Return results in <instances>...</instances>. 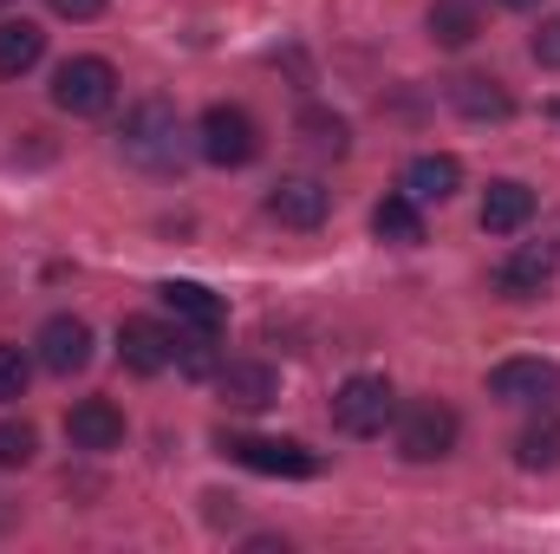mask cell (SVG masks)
I'll return each mask as SVG.
<instances>
[{
	"label": "cell",
	"mask_w": 560,
	"mask_h": 554,
	"mask_svg": "<svg viewBox=\"0 0 560 554\" xmlns=\"http://www.w3.org/2000/svg\"><path fill=\"white\" fill-rule=\"evenodd\" d=\"M183 131H176V112L163 105V99H143L138 112L125 118V131H118V150L138 163V170H176V157H183Z\"/></svg>",
	"instance_id": "cell-1"
},
{
	"label": "cell",
	"mask_w": 560,
	"mask_h": 554,
	"mask_svg": "<svg viewBox=\"0 0 560 554\" xmlns=\"http://www.w3.org/2000/svg\"><path fill=\"white\" fill-rule=\"evenodd\" d=\"M392 417H398V392H392V379H378V372H359V379H346V385L332 392V424H339L346 437H378Z\"/></svg>",
	"instance_id": "cell-2"
},
{
	"label": "cell",
	"mask_w": 560,
	"mask_h": 554,
	"mask_svg": "<svg viewBox=\"0 0 560 554\" xmlns=\"http://www.w3.org/2000/svg\"><path fill=\"white\" fill-rule=\"evenodd\" d=\"M112 99H118L112 59H66L52 72V105L72 112V118H98V112H112Z\"/></svg>",
	"instance_id": "cell-3"
},
{
	"label": "cell",
	"mask_w": 560,
	"mask_h": 554,
	"mask_svg": "<svg viewBox=\"0 0 560 554\" xmlns=\"http://www.w3.org/2000/svg\"><path fill=\"white\" fill-rule=\"evenodd\" d=\"M196 138H202V157L222 163V170H242V163L261 157V125H255L242 105H209Z\"/></svg>",
	"instance_id": "cell-4"
},
{
	"label": "cell",
	"mask_w": 560,
	"mask_h": 554,
	"mask_svg": "<svg viewBox=\"0 0 560 554\" xmlns=\"http://www.w3.org/2000/svg\"><path fill=\"white\" fill-rule=\"evenodd\" d=\"M456 412L450 405H436V399H418L411 412L398 417V450L411 457V463H436V457H450L456 450Z\"/></svg>",
	"instance_id": "cell-5"
},
{
	"label": "cell",
	"mask_w": 560,
	"mask_h": 554,
	"mask_svg": "<svg viewBox=\"0 0 560 554\" xmlns=\"http://www.w3.org/2000/svg\"><path fill=\"white\" fill-rule=\"evenodd\" d=\"M222 450L242 470H261V476H313L319 470V457L306 443H293V437H229L222 430Z\"/></svg>",
	"instance_id": "cell-6"
},
{
	"label": "cell",
	"mask_w": 560,
	"mask_h": 554,
	"mask_svg": "<svg viewBox=\"0 0 560 554\" xmlns=\"http://www.w3.org/2000/svg\"><path fill=\"white\" fill-rule=\"evenodd\" d=\"M489 399H502V405H555L560 366H548V359H502L489 372Z\"/></svg>",
	"instance_id": "cell-7"
},
{
	"label": "cell",
	"mask_w": 560,
	"mask_h": 554,
	"mask_svg": "<svg viewBox=\"0 0 560 554\" xmlns=\"http://www.w3.org/2000/svg\"><path fill=\"white\" fill-rule=\"evenodd\" d=\"M39 366L46 372H59V379H72V372H85L92 366V326L79 320V313H52L46 326H39Z\"/></svg>",
	"instance_id": "cell-8"
},
{
	"label": "cell",
	"mask_w": 560,
	"mask_h": 554,
	"mask_svg": "<svg viewBox=\"0 0 560 554\" xmlns=\"http://www.w3.org/2000/svg\"><path fill=\"white\" fill-rule=\"evenodd\" d=\"M156 293H163V307L176 313V326H189V333H209V339H215V333L229 326V300L209 293L202 280H163Z\"/></svg>",
	"instance_id": "cell-9"
},
{
	"label": "cell",
	"mask_w": 560,
	"mask_h": 554,
	"mask_svg": "<svg viewBox=\"0 0 560 554\" xmlns=\"http://www.w3.org/2000/svg\"><path fill=\"white\" fill-rule=\"evenodd\" d=\"M118 359L131 366V372H163L170 359H176V333L163 326V320H143V313H131L125 326H118Z\"/></svg>",
	"instance_id": "cell-10"
},
{
	"label": "cell",
	"mask_w": 560,
	"mask_h": 554,
	"mask_svg": "<svg viewBox=\"0 0 560 554\" xmlns=\"http://www.w3.org/2000/svg\"><path fill=\"white\" fill-rule=\"evenodd\" d=\"M326 209H332V189H319L313 176H280L268 189V216L287 222V229H319Z\"/></svg>",
	"instance_id": "cell-11"
},
{
	"label": "cell",
	"mask_w": 560,
	"mask_h": 554,
	"mask_svg": "<svg viewBox=\"0 0 560 554\" xmlns=\"http://www.w3.org/2000/svg\"><path fill=\"white\" fill-rule=\"evenodd\" d=\"M560 268V249L555 242H522L502 268H495V293H509V300H528V293H541Z\"/></svg>",
	"instance_id": "cell-12"
},
{
	"label": "cell",
	"mask_w": 560,
	"mask_h": 554,
	"mask_svg": "<svg viewBox=\"0 0 560 554\" xmlns=\"http://www.w3.org/2000/svg\"><path fill=\"white\" fill-rule=\"evenodd\" d=\"M66 437H72V450H118L125 443V412L112 399H85V405L66 412Z\"/></svg>",
	"instance_id": "cell-13"
},
{
	"label": "cell",
	"mask_w": 560,
	"mask_h": 554,
	"mask_svg": "<svg viewBox=\"0 0 560 554\" xmlns=\"http://www.w3.org/2000/svg\"><path fill=\"white\" fill-rule=\"evenodd\" d=\"M463 189V163L450 157V150H423L405 163V196L411 203H450Z\"/></svg>",
	"instance_id": "cell-14"
},
{
	"label": "cell",
	"mask_w": 560,
	"mask_h": 554,
	"mask_svg": "<svg viewBox=\"0 0 560 554\" xmlns=\"http://www.w3.org/2000/svg\"><path fill=\"white\" fill-rule=\"evenodd\" d=\"M215 385H222V399H229L235 412H261V405H275V392H280L275 366H261V359H235V366H222Z\"/></svg>",
	"instance_id": "cell-15"
},
{
	"label": "cell",
	"mask_w": 560,
	"mask_h": 554,
	"mask_svg": "<svg viewBox=\"0 0 560 554\" xmlns=\"http://www.w3.org/2000/svg\"><path fill=\"white\" fill-rule=\"evenodd\" d=\"M528 216H535V189L528 183H515V176L489 183V196H482V229L489 235H515Z\"/></svg>",
	"instance_id": "cell-16"
},
{
	"label": "cell",
	"mask_w": 560,
	"mask_h": 554,
	"mask_svg": "<svg viewBox=\"0 0 560 554\" xmlns=\"http://www.w3.org/2000/svg\"><path fill=\"white\" fill-rule=\"evenodd\" d=\"M450 105L463 112V118H476V125H502L515 105H509V92L495 85V79H482V72H469V79H456L450 85Z\"/></svg>",
	"instance_id": "cell-17"
},
{
	"label": "cell",
	"mask_w": 560,
	"mask_h": 554,
	"mask_svg": "<svg viewBox=\"0 0 560 554\" xmlns=\"http://www.w3.org/2000/svg\"><path fill=\"white\" fill-rule=\"evenodd\" d=\"M372 235H378V242H392V249H418V242H423V203H411L405 189H398V196H385V203L372 209Z\"/></svg>",
	"instance_id": "cell-18"
},
{
	"label": "cell",
	"mask_w": 560,
	"mask_h": 554,
	"mask_svg": "<svg viewBox=\"0 0 560 554\" xmlns=\"http://www.w3.org/2000/svg\"><path fill=\"white\" fill-rule=\"evenodd\" d=\"M39 53H46V33H39L33 20H0V79L33 72V66H39Z\"/></svg>",
	"instance_id": "cell-19"
},
{
	"label": "cell",
	"mask_w": 560,
	"mask_h": 554,
	"mask_svg": "<svg viewBox=\"0 0 560 554\" xmlns=\"http://www.w3.org/2000/svg\"><path fill=\"white\" fill-rule=\"evenodd\" d=\"M423 26H430L436 46H469V39L482 33V13H476L469 0H436V7L423 13Z\"/></svg>",
	"instance_id": "cell-20"
},
{
	"label": "cell",
	"mask_w": 560,
	"mask_h": 554,
	"mask_svg": "<svg viewBox=\"0 0 560 554\" xmlns=\"http://www.w3.org/2000/svg\"><path fill=\"white\" fill-rule=\"evenodd\" d=\"M300 138L313 143V150H326V157H346L352 131H346V118H339V112H319V105H306V112H300Z\"/></svg>",
	"instance_id": "cell-21"
},
{
	"label": "cell",
	"mask_w": 560,
	"mask_h": 554,
	"mask_svg": "<svg viewBox=\"0 0 560 554\" xmlns=\"http://www.w3.org/2000/svg\"><path fill=\"white\" fill-rule=\"evenodd\" d=\"M515 463L522 470H560V424H535V430H522V443H515Z\"/></svg>",
	"instance_id": "cell-22"
},
{
	"label": "cell",
	"mask_w": 560,
	"mask_h": 554,
	"mask_svg": "<svg viewBox=\"0 0 560 554\" xmlns=\"http://www.w3.org/2000/svg\"><path fill=\"white\" fill-rule=\"evenodd\" d=\"M39 450V430L26 417H0V470H26Z\"/></svg>",
	"instance_id": "cell-23"
},
{
	"label": "cell",
	"mask_w": 560,
	"mask_h": 554,
	"mask_svg": "<svg viewBox=\"0 0 560 554\" xmlns=\"http://www.w3.org/2000/svg\"><path fill=\"white\" fill-rule=\"evenodd\" d=\"M26 379H33V359L20 346H0V405L26 399Z\"/></svg>",
	"instance_id": "cell-24"
},
{
	"label": "cell",
	"mask_w": 560,
	"mask_h": 554,
	"mask_svg": "<svg viewBox=\"0 0 560 554\" xmlns=\"http://www.w3.org/2000/svg\"><path fill=\"white\" fill-rule=\"evenodd\" d=\"M528 46H535V59H541L548 72H560V20H541V33H535Z\"/></svg>",
	"instance_id": "cell-25"
},
{
	"label": "cell",
	"mask_w": 560,
	"mask_h": 554,
	"mask_svg": "<svg viewBox=\"0 0 560 554\" xmlns=\"http://www.w3.org/2000/svg\"><path fill=\"white\" fill-rule=\"evenodd\" d=\"M52 13H59V20H98L105 0H52Z\"/></svg>",
	"instance_id": "cell-26"
},
{
	"label": "cell",
	"mask_w": 560,
	"mask_h": 554,
	"mask_svg": "<svg viewBox=\"0 0 560 554\" xmlns=\"http://www.w3.org/2000/svg\"><path fill=\"white\" fill-rule=\"evenodd\" d=\"M502 7H541V0H502Z\"/></svg>",
	"instance_id": "cell-27"
},
{
	"label": "cell",
	"mask_w": 560,
	"mask_h": 554,
	"mask_svg": "<svg viewBox=\"0 0 560 554\" xmlns=\"http://www.w3.org/2000/svg\"><path fill=\"white\" fill-rule=\"evenodd\" d=\"M0 7H7V0H0Z\"/></svg>",
	"instance_id": "cell-28"
}]
</instances>
